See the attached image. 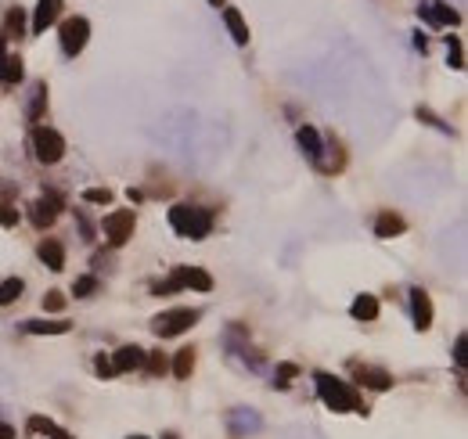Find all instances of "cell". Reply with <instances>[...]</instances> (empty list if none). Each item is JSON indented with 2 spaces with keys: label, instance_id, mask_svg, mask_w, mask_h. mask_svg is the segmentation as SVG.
Segmentation results:
<instances>
[{
  "label": "cell",
  "instance_id": "6da1fadb",
  "mask_svg": "<svg viewBox=\"0 0 468 439\" xmlns=\"http://www.w3.org/2000/svg\"><path fill=\"white\" fill-rule=\"evenodd\" d=\"M314 382H317V392H321V400H324V407H328V411H335V414H346V411H364L357 385H349V382H342V378H335V375H328V371H317V375H314Z\"/></svg>",
  "mask_w": 468,
  "mask_h": 439
},
{
  "label": "cell",
  "instance_id": "7a4b0ae2",
  "mask_svg": "<svg viewBox=\"0 0 468 439\" xmlns=\"http://www.w3.org/2000/svg\"><path fill=\"white\" fill-rule=\"evenodd\" d=\"M170 227L180 234V238H206L213 230V213L199 209V206H173L170 209Z\"/></svg>",
  "mask_w": 468,
  "mask_h": 439
},
{
  "label": "cell",
  "instance_id": "3957f363",
  "mask_svg": "<svg viewBox=\"0 0 468 439\" xmlns=\"http://www.w3.org/2000/svg\"><path fill=\"white\" fill-rule=\"evenodd\" d=\"M184 288L213 292V277H209L202 267H177V270L170 274V281H159L151 292H155V295H173V292H184Z\"/></svg>",
  "mask_w": 468,
  "mask_h": 439
},
{
  "label": "cell",
  "instance_id": "277c9868",
  "mask_svg": "<svg viewBox=\"0 0 468 439\" xmlns=\"http://www.w3.org/2000/svg\"><path fill=\"white\" fill-rule=\"evenodd\" d=\"M191 324H199V310H187V306H177V310H163L159 317H151V332L159 339H173V335H184Z\"/></svg>",
  "mask_w": 468,
  "mask_h": 439
},
{
  "label": "cell",
  "instance_id": "5b68a950",
  "mask_svg": "<svg viewBox=\"0 0 468 439\" xmlns=\"http://www.w3.org/2000/svg\"><path fill=\"white\" fill-rule=\"evenodd\" d=\"M33 151H36V158H40L44 166H54L65 155V137L58 130H51V127H36L33 130Z\"/></svg>",
  "mask_w": 468,
  "mask_h": 439
},
{
  "label": "cell",
  "instance_id": "8992f818",
  "mask_svg": "<svg viewBox=\"0 0 468 439\" xmlns=\"http://www.w3.org/2000/svg\"><path fill=\"white\" fill-rule=\"evenodd\" d=\"M62 51L69 54V58H76L83 47H87V40H90V22L87 18H80V15H72V18H65L62 22Z\"/></svg>",
  "mask_w": 468,
  "mask_h": 439
},
{
  "label": "cell",
  "instance_id": "52a82bcc",
  "mask_svg": "<svg viewBox=\"0 0 468 439\" xmlns=\"http://www.w3.org/2000/svg\"><path fill=\"white\" fill-rule=\"evenodd\" d=\"M134 227H137V216L130 213V209H119V213H108L105 216V238H108V245H127L130 242V234H134Z\"/></svg>",
  "mask_w": 468,
  "mask_h": 439
},
{
  "label": "cell",
  "instance_id": "ba28073f",
  "mask_svg": "<svg viewBox=\"0 0 468 439\" xmlns=\"http://www.w3.org/2000/svg\"><path fill=\"white\" fill-rule=\"evenodd\" d=\"M58 213H62V194H44V198H36V202L29 206V220H33V227H51L54 220H58Z\"/></svg>",
  "mask_w": 468,
  "mask_h": 439
},
{
  "label": "cell",
  "instance_id": "9c48e42d",
  "mask_svg": "<svg viewBox=\"0 0 468 439\" xmlns=\"http://www.w3.org/2000/svg\"><path fill=\"white\" fill-rule=\"evenodd\" d=\"M411 313H414V328L428 332L433 328V299L425 288H411Z\"/></svg>",
  "mask_w": 468,
  "mask_h": 439
},
{
  "label": "cell",
  "instance_id": "30bf717a",
  "mask_svg": "<svg viewBox=\"0 0 468 439\" xmlns=\"http://www.w3.org/2000/svg\"><path fill=\"white\" fill-rule=\"evenodd\" d=\"M112 368H115V375H127V371L144 368V349H141V346H123V349H115Z\"/></svg>",
  "mask_w": 468,
  "mask_h": 439
},
{
  "label": "cell",
  "instance_id": "8fae6325",
  "mask_svg": "<svg viewBox=\"0 0 468 439\" xmlns=\"http://www.w3.org/2000/svg\"><path fill=\"white\" fill-rule=\"evenodd\" d=\"M62 15V0H36L33 11V33H47V25H54Z\"/></svg>",
  "mask_w": 468,
  "mask_h": 439
},
{
  "label": "cell",
  "instance_id": "7c38bea8",
  "mask_svg": "<svg viewBox=\"0 0 468 439\" xmlns=\"http://www.w3.org/2000/svg\"><path fill=\"white\" fill-rule=\"evenodd\" d=\"M36 256H40L44 263H47V270H65V245L58 242V238H44L40 242V249H36Z\"/></svg>",
  "mask_w": 468,
  "mask_h": 439
},
{
  "label": "cell",
  "instance_id": "4fadbf2b",
  "mask_svg": "<svg viewBox=\"0 0 468 439\" xmlns=\"http://www.w3.org/2000/svg\"><path fill=\"white\" fill-rule=\"evenodd\" d=\"M223 25L230 29V40H234V44H238V47H245L249 44V22L242 18V11L238 8H223Z\"/></svg>",
  "mask_w": 468,
  "mask_h": 439
},
{
  "label": "cell",
  "instance_id": "5bb4252c",
  "mask_svg": "<svg viewBox=\"0 0 468 439\" xmlns=\"http://www.w3.org/2000/svg\"><path fill=\"white\" fill-rule=\"evenodd\" d=\"M353 375H357V382L361 385H368V389H378V392H385V389H393V375L389 371H382V368H353Z\"/></svg>",
  "mask_w": 468,
  "mask_h": 439
},
{
  "label": "cell",
  "instance_id": "9a60e30c",
  "mask_svg": "<svg viewBox=\"0 0 468 439\" xmlns=\"http://www.w3.org/2000/svg\"><path fill=\"white\" fill-rule=\"evenodd\" d=\"M404 216L400 213H378V220H375V234L378 238H397V234H404Z\"/></svg>",
  "mask_w": 468,
  "mask_h": 439
},
{
  "label": "cell",
  "instance_id": "2e32d148",
  "mask_svg": "<svg viewBox=\"0 0 468 439\" xmlns=\"http://www.w3.org/2000/svg\"><path fill=\"white\" fill-rule=\"evenodd\" d=\"M44 108H47V83L40 79V83L33 87V101H29V108H25L29 123H40V119H44Z\"/></svg>",
  "mask_w": 468,
  "mask_h": 439
},
{
  "label": "cell",
  "instance_id": "e0dca14e",
  "mask_svg": "<svg viewBox=\"0 0 468 439\" xmlns=\"http://www.w3.org/2000/svg\"><path fill=\"white\" fill-rule=\"evenodd\" d=\"M299 144H303V151L310 155V158H321L324 155V144H321V134L314 130V127H299Z\"/></svg>",
  "mask_w": 468,
  "mask_h": 439
},
{
  "label": "cell",
  "instance_id": "ac0fdd59",
  "mask_svg": "<svg viewBox=\"0 0 468 439\" xmlns=\"http://www.w3.org/2000/svg\"><path fill=\"white\" fill-rule=\"evenodd\" d=\"M72 324L69 321H25L22 324V332H29V335H65Z\"/></svg>",
  "mask_w": 468,
  "mask_h": 439
},
{
  "label": "cell",
  "instance_id": "d6986e66",
  "mask_svg": "<svg viewBox=\"0 0 468 439\" xmlns=\"http://www.w3.org/2000/svg\"><path fill=\"white\" fill-rule=\"evenodd\" d=\"M349 313H353L357 321H375L378 317V299L375 295H357L353 306H349Z\"/></svg>",
  "mask_w": 468,
  "mask_h": 439
},
{
  "label": "cell",
  "instance_id": "ffe728a7",
  "mask_svg": "<svg viewBox=\"0 0 468 439\" xmlns=\"http://www.w3.org/2000/svg\"><path fill=\"white\" fill-rule=\"evenodd\" d=\"M191 371H194V346H184V349L173 356V375L184 382V378H191Z\"/></svg>",
  "mask_w": 468,
  "mask_h": 439
},
{
  "label": "cell",
  "instance_id": "44dd1931",
  "mask_svg": "<svg viewBox=\"0 0 468 439\" xmlns=\"http://www.w3.org/2000/svg\"><path fill=\"white\" fill-rule=\"evenodd\" d=\"M22 33H25V11L11 8L4 18V40H22Z\"/></svg>",
  "mask_w": 468,
  "mask_h": 439
},
{
  "label": "cell",
  "instance_id": "7402d4cb",
  "mask_svg": "<svg viewBox=\"0 0 468 439\" xmlns=\"http://www.w3.org/2000/svg\"><path fill=\"white\" fill-rule=\"evenodd\" d=\"M29 432H44V435H51V439H72L69 432H62L54 421H47V418H40V414H36V418H29V425H25Z\"/></svg>",
  "mask_w": 468,
  "mask_h": 439
},
{
  "label": "cell",
  "instance_id": "603a6c76",
  "mask_svg": "<svg viewBox=\"0 0 468 439\" xmlns=\"http://www.w3.org/2000/svg\"><path fill=\"white\" fill-rule=\"evenodd\" d=\"M22 277H8V281H0V306H11L18 295H22Z\"/></svg>",
  "mask_w": 468,
  "mask_h": 439
},
{
  "label": "cell",
  "instance_id": "cb8c5ba5",
  "mask_svg": "<svg viewBox=\"0 0 468 439\" xmlns=\"http://www.w3.org/2000/svg\"><path fill=\"white\" fill-rule=\"evenodd\" d=\"M166 368H170V361H166L163 349L144 353V371H148V375H166Z\"/></svg>",
  "mask_w": 468,
  "mask_h": 439
},
{
  "label": "cell",
  "instance_id": "d4e9b609",
  "mask_svg": "<svg viewBox=\"0 0 468 439\" xmlns=\"http://www.w3.org/2000/svg\"><path fill=\"white\" fill-rule=\"evenodd\" d=\"M18 79H22V58H8L4 62V69H0V83H18Z\"/></svg>",
  "mask_w": 468,
  "mask_h": 439
},
{
  "label": "cell",
  "instance_id": "484cf974",
  "mask_svg": "<svg viewBox=\"0 0 468 439\" xmlns=\"http://www.w3.org/2000/svg\"><path fill=\"white\" fill-rule=\"evenodd\" d=\"M101 285H98V277H90V274H83V277H76V285H72V295L76 299H83V295H94Z\"/></svg>",
  "mask_w": 468,
  "mask_h": 439
},
{
  "label": "cell",
  "instance_id": "4316f807",
  "mask_svg": "<svg viewBox=\"0 0 468 439\" xmlns=\"http://www.w3.org/2000/svg\"><path fill=\"white\" fill-rule=\"evenodd\" d=\"M447 54H450V69H464V51H461V36L447 40Z\"/></svg>",
  "mask_w": 468,
  "mask_h": 439
},
{
  "label": "cell",
  "instance_id": "83f0119b",
  "mask_svg": "<svg viewBox=\"0 0 468 439\" xmlns=\"http://www.w3.org/2000/svg\"><path fill=\"white\" fill-rule=\"evenodd\" d=\"M83 202H90V206H108V202H112V191H108V187H87V191H83Z\"/></svg>",
  "mask_w": 468,
  "mask_h": 439
},
{
  "label": "cell",
  "instance_id": "f1b7e54d",
  "mask_svg": "<svg viewBox=\"0 0 468 439\" xmlns=\"http://www.w3.org/2000/svg\"><path fill=\"white\" fill-rule=\"evenodd\" d=\"M44 310H47V313H62V310H65V295H62V292H47V295H44Z\"/></svg>",
  "mask_w": 468,
  "mask_h": 439
},
{
  "label": "cell",
  "instance_id": "f546056e",
  "mask_svg": "<svg viewBox=\"0 0 468 439\" xmlns=\"http://www.w3.org/2000/svg\"><path fill=\"white\" fill-rule=\"evenodd\" d=\"M299 375V368L296 364H278V389H288V382Z\"/></svg>",
  "mask_w": 468,
  "mask_h": 439
},
{
  "label": "cell",
  "instance_id": "4dcf8cb0",
  "mask_svg": "<svg viewBox=\"0 0 468 439\" xmlns=\"http://www.w3.org/2000/svg\"><path fill=\"white\" fill-rule=\"evenodd\" d=\"M418 119H425V123H433V127H436L440 134H450V127L443 123V119H436V115H433V112H428V108H418Z\"/></svg>",
  "mask_w": 468,
  "mask_h": 439
},
{
  "label": "cell",
  "instance_id": "1f68e13d",
  "mask_svg": "<svg viewBox=\"0 0 468 439\" xmlns=\"http://www.w3.org/2000/svg\"><path fill=\"white\" fill-rule=\"evenodd\" d=\"M94 371H98L101 378H112V375H115V368H112V361H108L105 353H98V361H94Z\"/></svg>",
  "mask_w": 468,
  "mask_h": 439
},
{
  "label": "cell",
  "instance_id": "d6a6232c",
  "mask_svg": "<svg viewBox=\"0 0 468 439\" xmlns=\"http://www.w3.org/2000/svg\"><path fill=\"white\" fill-rule=\"evenodd\" d=\"M0 223H4V227H15V223H18V209H15V206H0Z\"/></svg>",
  "mask_w": 468,
  "mask_h": 439
},
{
  "label": "cell",
  "instance_id": "836d02e7",
  "mask_svg": "<svg viewBox=\"0 0 468 439\" xmlns=\"http://www.w3.org/2000/svg\"><path fill=\"white\" fill-rule=\"evenodd\" d=\"M464 349H468V342H464V335H461V339L454 342V364H457V368H464V361H468Z\"/></svg>",
  "mask_w": 468,
  "mask_h": 439
},
{
  "label": "cell",
  "instance_id": "e575fe53",
  "mask_svg": "<svg viewBox=\"0 0 468 439\" xmlns=\"http://www.w3.org/2000/svg\"><path fill=\"white\" fill-rule=\"evenodd\" d=\"M414 47H418V51L428 47V36H425V33H414Z\"/></svg>",
  "mask_w": 468,
  "mask_h": 439
},
{
  "label": "cell",
  "instance_id": "d590c367",
  "mask_svg": "<svg viewBox=\"0 0 468 439\" xmlns=\"http://www.w3.org/2000/svg\"><path fill=\"white\" fill-rule=\"evenodd\" d=\"M0 439H15V428H11V425H4V421H0Z\"/></svg>",
  "mask_w": 468,
  "mask_h": 439
},
{
  "label": "cell",
  "instance_id": "8d00e7d4",
  "mask_svg": "<svg viewBox=\"0 0 468 439\" xmlns=\"http://www.w3.org/2000/svg\"><path fill=\"white\" fill-rule=\"evenodd\" d=\"M4 44H8V40L0 36V69H4V62H8V54H4Z\"/></svg>",
  "mask_w": 468,
  "mask_h": 439
},
{
  "label": "cell",
  "instance_id": "74e56055",
  "mask_svg": "<svg viewBox=\"0 0 468 439\" xmlns=\"http://www.w3.org/2000/svg\"><path fill=\"white\" fill-rule=\"evenodd\" d=\"M209 4H213V8H220V4H223V0H209Z\"/></svg>",
  "mask_w": 468,
  "mask_h": 439
},
{
  "label": "cell",
  "instance_id": "f35d334b",
  "mask_svg": "<svg viewBox=\"0 0 468 439\" xmlns=\"http://www.w3.org/2000/svg\"><path fill=\"white\" fill-rule=\"evenodd\" d=\"M163 439H177V435H173V432H166V435H163Z\"/></svg>",
  "mask_w": 468,
  "mask_h": 439
},
{
  "label": "cell",
  "instance_id": "ab89813d",
  "mask_svg": "<svg viewBox=\"0 0 468 439\" xmlns=\"http://www.w3.org/2000/svg\"><path fill=\"white\" fill-rule=\"evenodd\" d=\"M130 439H144V435H130Z\"/></svg>",
  "mask_w": 468,
  "mask_h": 439
}]
</instances>
